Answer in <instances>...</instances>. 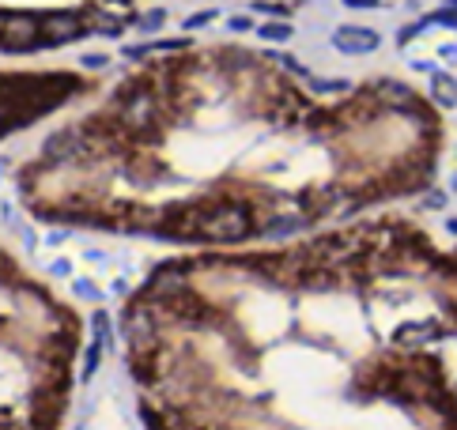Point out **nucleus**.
Instances as JSON below:
<instances>
[{
    "label": "nucleus",
    "instance_id": "1",
    "mask_svg": "<svg viewBox=\"0 0 457 430\" xmlns=\"http://www.w3.org/2000/svg\"><path fill=\"white\" fill-rule=\"evenodd\" d=\"M201 230L216 242H242L249 235V212L242 204H219L201 219Z\"/></svg>",
    "mask_w": 457,
    "mask_h": 430
},
{
    "label": "nucleus",
    "instance_id": "2",
    "mask_svg": "<svg viewBox=\"0 0 457 430\" xmlns=\"http://www.w3.org/2000/svg\"><path fill=\"white\" fill-rule=\"evenodd\" d=\"M34 45H38V20L34 15L0 20V53H31Z\"/></svg>",
    "mask_w": 457,
    "mask_h": 430
},
{
    "label": "nucleus",
    "instance_id": "3",
    "mask_svg": "<svg viewBox=\"0 0 457 430\" xmlns=\"http://www.w3.org/2000/svg\"><path fill=\"white\" fill-rule=\"evenodd\" d=\"M80 34H83V23H80V15H72V12L45 15L38 23V42L42 45H64V42L80 38Z\"/></svg>",
    "mask_w": 457,
    "mask_h": 430
},
{
    "label": "nucleus",
    "instance_id": "4",
    "mask_svg": "<svg viewBox=\"0 0 457 430\" xmlns=\"http://www.w3.org/2000/svg\"><path fill=\"white\" fill-rule=\"evenodd\" d=\"M125 332H129V343H133L136 355H152V343H155V325L144 310H129V321H125Z\"/></svg>",
    "mask_w": 457,
    "mask_h": 430
},
{
    "label": "nucleus",
    "instance_id": "5",
    "mask_svg": "<svg viewBox=\"0 0 457 430\" xmlns=\"http://www.w3.org/2000/svg\"><path fill=\"white\" fill-rule=\"evenodd\" d=\"M185 279H189V272H185L182 265H163V268H155V276H152V279H147V291L171 298V295L185 291Z\"/></svg>",
    "mask_w": 457,
    "mask_h": 430
},
{
    "label": "nucleus",
    "instance_id": "6",
    "mask_svg": "<svg viewBox=\"0 0 457 430\" xmlns=\"http://www.w3.org/2000/svg\"><path fill=\"white\" fill-rule=\"evenodd\" d=\"M83 151V140L80 133H53L50 140H45V147H42V155L50 158V163H64V158H76Z\"/></svg>",
    "mask_w": 457,
    "mask_h": 430
},
{
    "label": "nucleus",
    "instance_id": "7",
    "mask_svg": "<svg viewBox=\"0 0 457 430\" xmlns=\"http://www.w3.org/2000/svg\"><path fill=\"white\" fill-rule=\"evenodd\" d=\"M333 42H337L344 53H370V50H378V34L363 31V27H340V31L333 34Z\"/></svg>",
    "mask_w": 457,
    "mask_h": 430
},
{
    "label": "nucleus",
    "instance_id": "8",
    "mask_svg": "<svg viewBox=\"0 0 457 430\" xmlns=\"http://www.w3.org/2000/svg\"><path fill=\"white\" fill-rule=\"evenodd\" d=\"M125 125L133 128V133H144V128H152L155 125V102L140 91V95L125 106Z\"/></svg>",
    "mask_w": 457,
    "mask_h": 430
},
{
    "label": "nucleus",
    "instance_id": "9",
    "mask_svg": "<svg viewBox=\"0 0 457 430\" xmlns=\"http://www.w3.org/2000/svg\"><path fill=\"white\" fill-rule=\"evenodd\" d=\"M393 340L400 343V348H416V343H423V340H438V325H431V321H423V325H400Z\"/></svg>",
    "mask_w": 457,
    "mask_h": 430
},
{
    "label": "nucleus",
    "instance_id": "10",
    "mask_svg": "<svg viewBox=\"0 0 457 430\" xmlns=\"http://www.w3.org/2000/svg\"><path fill=\"white\" fill-rule=\"evenodd\" d=\"M375 98L378 102H386V106H397V110H405V106H412V91L405 87V83H393V80H386V83H378V91H375Z\"/></svg>",
    "mask_w": 457,
    "mask_h": 430
},
{
    "label": "nucleus",
    "instance_id": "11",
    "mask_svg": "<svg viewBox=\"0 0 457 430\" xmlns=\"http://www.w3.org/2000/svg\"><path fill=\"white\" fill-rule=\"evenodd\" d=\"M431 95H435L438 106L454 110V106H457V80H454V76H446V72H438V76L431 80Z\"/></svg>",
    "mask_w": 457,
    "mask_h": 430
},
{
    "label": "nucleus",
    "instance_id": "12",
    "mask_svg": "<svg viewBox=\"0 0 457 430\" xmlns=\"http://www.w3.org/2000/svg\"><path fill=\"white\" fill-rule=\"evenodd\" d=\"M295 230H303V215H276V219H268L265 235L268 238H287V235H295Z\"/></svg>",
    "mask_w": 457,
    "mask_h": 430
},
{
    "label": "nucleus",
    "instance_id": "13",
    "mask_svg": "<svg viewBox=\"0 0 457 430\" xmlns=\"http://www.w3.org/2000/svg\"><path fill=\"white\" fill-rule=\"evenodd\" d=\"M257 34H261V38H268V42H287V38H291V27H287V23H265Z\"/></svg>",
    "mask_w": 457,
    "mask_h": 430
},
{
    "label": "nucleus",
    "instance_id": "14",
    "mask_svg": "<svg viewBox=\"0 0 457 430\" xmlns=\"http://www.w3.org/2000/svg\"><path fill=\"white\" fill-rule=\"evenodd\" d=\"M91 321H95V343H99L102 351H106V348H110V340H114V336H110V321H106V313H95Z\"/></svg>",
    "mask_w": 457,
    "mask_h": 430
},
{
    "label": "nucleus",
    "instance_id": "15",
    "mask_svg": "<svg viewBox=\"0 0 457 430\" xmlns=\"http://www.w3.org/2000/svg\"><path fill=\"white\" fill-rule=\"evenodd\" d=\"M99 355H102L99 343H95V348H87V359H83V381H87L91 373H95V366H99Z\"/></svg>",
    "mask_w": 457,
    "mask_h": 430
},
{
    "label": "nucleus",
    "instance_id": "16",
    "mask_svg": "<svg viewBox=\"0 0 457 430\" xmlns=\"http://www.w3.org/2000/svg\"><path fill=\"white\" fill-rule=\"evenodd\" d=\"M163 20H166V12L155 8V12H147L144 20H140V31H155V27H163Z\"/></svg>",
    "mask_w": 457,
    "mask_h": 430
},
{
    "label": "nucleus",
    "instance_id": "17",
    "mask_svg": "<svg viewBox=\"0 0 457 430\" xmlns=\"http://www.w3.org/2000/svg\"><path fill=\"white\" fill-rule=\"evenodd\" d=\"M314 91H348L344 80H314Z\"/></svg>",
    "mask_w": 457,
    "mask_h": 430
},
{
    "label": "nucleus",
    "instance_id": "18",
    "mask_svg": "<svg viewBox=\"0 0 457 430\" xmlns=\"http://www.w3.org/2000/svg\"><path fill=\"white\" fill-rule=\"evenodd\" d=\"M212 20H216V12H197V15H189V20H185V27L193 31V27H204V23H212Z\"/></svg>",
    "mask_w": 457,
    "mask_h": 430
},
{
    "label": "nucleus",
    "instance_id": "19",
    "mask_svg": "<svg viewBox=\"0 0 457 430\" xmlns=\"http://www.w3.org/2000/svg\"><path fill=\"white\" fill-rule=\"evenodd\" d=\"M76 295H83V298H95L99 291H95V283H87V279H76Z\"/></svg>",
    "mask_w": 457,
    "mask_h": 430
},
{
    "label": "nucleus",
    "instance_id": "20",
    "mask_svg": "<svg viewBox=\"0 0 457 430\" xmlns=\"http://www.w3.org/2000/svg\"><path fill=\"white\" fill-rule=\"evenodd\" d=\"M435 20H438V23H442V27H457V15H454V12H438V15H435Z\"/></svg>",
    "mask_w": 457,
    "mask_h": 430
},
{
    "label": "nucleus",
    "instance_id": "21",
    "mask_svg": "<svg viewBox=\"0 0 457 430\" xmlns=\"http://www.w3.org/2000/svg\"><path fill=\"white\" fill-rule=\"evenodd\" d=\"M231 27H235V31H249V27H254V23H249L246 15H235V20H231Z\"/></svg>",
    "mask_w": 457,
    "mask_h": 430
},
{
    "label": "nucleus",
    "instance_id": "22",
    "mask_svg": "<svg viewBox=\"0 0 457 430\" xmlns=\"http://www.w3.org/2000/svg\"><path fill=\"white\" fill-rule=\"evenodd\" d=\"M348 8H378V0H344Z\"/></svg>",
    "mask_w": 457,
    "mask_h": 430
},
{
    "label": "nucleus",
    "instance_id": "23",
    "mask_svg": "<svg viewBox=\"0 0 457 430\" xmlns=\"http://www.w3.org/2000/svg\"><path fill=\"white\" fill-rule=\"evenodd\" d=\"M427 204H431V208H442V204H446V196H442V193H431V200H427Z\"/></svg>",
    "mask_w": 457,
    "mask_h": 430
},
{
    "label": "nucleus",
    "instance_id": "24",
    "mask_svg": "<svg viewBox=\"0 0 457 430\" xmlns=\"http://www.w3.org/2000/svg\"><path fill=\"white\" fill-rule=\"evenodd\" d=\"M450 230H454V235H457V219H450Z\"/></svg>",
    "mask_w": 457,
    "mask_h": 430
},
{
    "label": "nucleus",
    "instance_id": "25",
    "mask_svg": "<svg viewBox=\"0 0 457 430\" xmlns=\"http://www.w3.org/2000/svg\"><path fill=\"white\" fill-rule=\"evenodd\" d=\"M454 189H457V181H454Z\"/></svg>",
    "mask_w": 457,
    "mask_h": 430
},
{
    "label": "nucleus",
    "instance_id": "26",
    "mask_svg": "<svg viewBox=\"0 0 457 430\" xmlns=\"http://www.w3.org/2000/svg\"><path fill=\"white\" fill-rule=\"evenodd\" d=\"M454 4H457V0H454Z\"/></svg>",
    "mask_w": 457,
    "mask_h": 430
}]
</instances>
